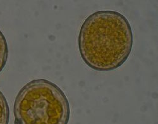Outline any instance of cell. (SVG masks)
<instances>
[{
  "mask_svg": "<svg viewBox=\"0 0 158 124\" xmlns=\"http://www.w3.org/2000/svg\"><path fill=\"white\" fill-rule=\"evenodd\" d=\"M8 57V47L5 36L0 31V73L5 68Z\"/></svg>",
  "mask_w": 158,
  "mask_h": 124,
  "instance_id": "3",
  "label": "cell"
},
{
  "mask_svg": "<svg viewBox=\"0 0 158 124\" xmlns=\"http://www.w3.org/2000/svg\"><path fill=\"white\" fill-rule=\"evenodd\" d=\"M10 108L5 95L0 91V124H8Z\"/></svg>",
  "mask_w": 158,
  "mask_h": 124,
  "instance_id": "4",
  "label": "cell"
},
{
  "mask_svg": "<svg viewBox=\"0 0 158 124\" xmlns=\"http://www.w3.org/2000/svg\"><path fill=\"white\" fill-rule=\"evenodd\" d=\"M133 40L131 27L121 13L98 11L88 16L81 27L78 49L84 62L92 69L111 71L127 60Z\"/></svg>",
  "mask_w": 158,
  "mask_h": 124,
  "instance_id": "1",
  "label": "cell"
},
{
  "mask_svg": "<svg viewBox=\"0 0 158 124\" xmlns=\"http://www.w3.org/2000/svg\"><path fill=\"white\" fill-rule=\"evenodd\" d=\"M70 113L66 94L44 79L29 82L14 101V124H68Z\"/></svg>",
  "mask_w": 158,
  "mask_h": 124,
  "instance_id": "2",
  "label": "cell"
}]
</instances>
